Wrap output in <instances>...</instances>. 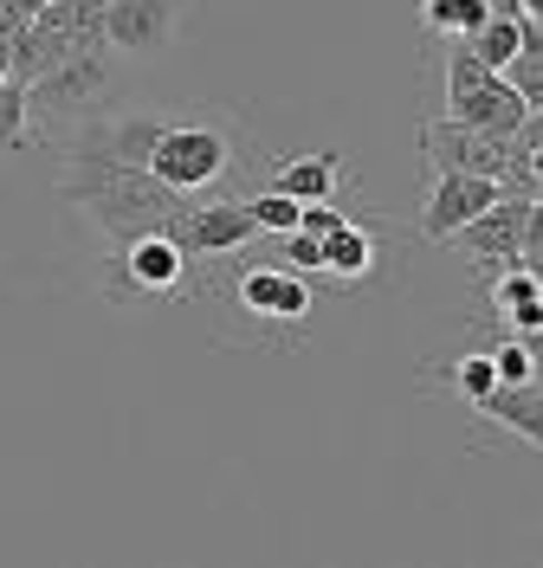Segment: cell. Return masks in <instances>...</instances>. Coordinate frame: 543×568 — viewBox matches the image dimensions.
Instances as JSON below:
<instances>
[{"label": "cell", "instance_id": "6da1fadb", "mask_svg": "<svg viewBox=\"0 0 543 568\" xmlns=\"http://www.w3.org/2000/svg\"><path fill=\"white\" fill-rule=\"evenodd\" d=\"M233 265H201V284H194V304L214 311V336L220 343H291L311 311H318V278L285 265L279 252L265 246V233L247 240L240 252H227Z\"/></svg>", "mask_w": 543, "mask_h": 568}, {"label": "cell", "instance_id": "7a4b0ae2", "mask_svg": "<svg viewBox=\"0 0 543 568\" xmlns=\"http://www.w3.org/2000/svg\"><path fill=\"white\" fill-rule=\"evenodd\" d=\"M59 201L72 213V226H84L98 246H110V240L143 233V226H169L188 194L162 187L137 162H117V155H91V149L59 142Z\"/></svg>", "mask_w": 543, "mask_h": 568}, {"label": "cell", "instance_id": "3957f363", "mask_svg": "<svg viewBox=\"0 0 543 568\" xmlns=\"http://www.w3.org/2000/svg\"><path fill=\"white\" fill-rule=\"evenodd\" d=\"M201 265L169 240V226H143L130 240L98 246V291L117 311H155V304H194Z\"/></svg>", "mask_w": 543, "mask_h": 568}, {"label": "cell", "instance_id": "277c9868", "mask_svg": "<svg viewBox=\"0 0 543 568\" xmlns=\"http://www.w3.org/2000/svg\"><path fill=\"white\" fill-rule=\"evenodd\" d=\"M149 175L162 181V187H175V194H220L227 181L247 169V130L233 123V116H220V110H201V116H169L155 142H149Z\"/></svg>", "mask_w": 543, "mask_h": 568}, {"label": "cell", "instance_id": "5b68a950", "mask_svg": "<svg viewBox=\"0 0 543 568\" xmlns=\"http://www.w3.org/2000/svg\"><path fill=\"white\" fill-rule=\"evenodd\" d=\"M123 98V59L110 45H84V52H66L52 71L27 78V104H33L39 136L52 142L59 130H72L84 116H98Z\"/></svg>", "mask_w": 543, "mask_h": 568}, {"label": "cell", "instance_id": "8992f818", "mask_svg": "<svg viewBox=\"0 0 543 568\" xmlns=\"http://www.w3.org/2000/svg\"><path fill=\"white\" fill-rule=\"evenodd\" d=\"M169 240H175L194 265H214L227 252H240L247 240H259L253 213L240 194H194V201H181V213L169 220Z\"/></svg>", "mask_w": 543, "mask_h": 568}, {"label": "cell", "instance_id": "52a82bcc", "mask_svg": "<svg viewBox=\"0 0 543 568\" xmlns=\"http://www.w3.org/2000/svg\"><path fill=\"white\" fill-rule=\"evenodd\" d=\"M543 201L537 194H517V187H499V201L485 213H472L466 226L446 240V246H460V258L466 265H485V272H505V265H524V252H517V240H524V220L537 213Z\"/></svg>", "mask_w": 543, "mask_h": 568}, {"label": "cell", "instance_id": "ba28073f", "mask_svg": "<svg viewBox=\"0 0 543 568\" xmlns=\"http://www.w3.org/2000/svg\"><path fill=\"white\" fill-rule=\"evenodd\" d=\"M181 13L188 0H104V45L123 65H149L175 45Z\"/></svg>", "mask_w": 543, "mask_h": 568}, {"label": "cell", "instance_id": "9c48e42d", "mask_svg": "<svg viewBox=\"0 0 543 568\" xmlns=\"http://www.w3.org/2000/svg\"><path fill=\"white\" fill-rule=\"evenodd\" d=\"M499 201V181L492 175H466V169H434L428 181V201H421V240L428 246H446L472 213H485Z\"/></svg>", "mask_w": 543, "mask_h": 568}, {"label": "cell", "instance_id": "30bf717a", "mask_svg": "<svg viewBox=\"0 0 543 568\" xmlns=\"http://www.w3.org/2000/svg\"><path fill=\"white\" fill-rule=\"evenodd\" d=\"M421 162L428 169H466V175H505L511 162V136H485L472 123H453V116H434L421 123Z\"/></svg>", "mask_w": 543, "mask_h": 568}, {"label": "cell", "instance_id": "8fae6325", "mask_svg": "<svg viewBox=\"0 0 543 568\" xmlns=\"http://www.w3.org/2000/svg\"><path fill=\"white\" fill-rule=\"evenodd\" d=\"M324 252V284H369L375 278V258H389V226H362V220H343L336 233L318 240Z\"/></svg>", "mask_w": 543, "mask_h": 568}, {"label": "cell", "instance_id": "7c38bea8", "mask_svg": "<svg viewBox=\"0 0 543 568\" xmlns=\"http://www.w3.org/2000/svg\"><path fill=\"white\" fill-rule=\"evenodd\" d=\"M485 311L505 323V336L537 343V329H543V272H531V265H505V272H492Z\"/></svg>", "mask_w": 543, "mask_h": 568}, {"label": "cell", "instance_id": "4fadbf2b", "mask_svg": "<svg viewBox=\"0 0 543 568\" xmlns=\"http://www.w3.org/2000/svg\"><path fill=\"white\" fill-rule=\"evenodd\" d=\"M440 116H453V123H472V130H485V136H517V123L531 116V104L511 91L505 78L492 71L485 84H472L466 98H453V104L440 110Z\"/></svg>", "mask_w": 543, "mask_h": 568}, {"label": "cell", "instance_id": "5bb4252c", "mask_svg": "<svg viewBox=\"0 0 543 568\" xmlns=\"http://www.w3.org/2000/svg\"><path fill=\"white\" fill-rule=\"evenodd\" d=\"M472 414L492 426H505L511 439H524L531 453H537L543 439V388L537 382H492V388L472 400Z\"/></svg>", "mask_w": 543, "mask_h": 568}, {"label": "cell", "instance_id": "9a60e30c", "mask_svg": "<svg viewBox=\"0 0 543 568\" xmlns=\"http://www.w3.org/2000/svg\"><path fill=\"white\" fill-rule=\"evenodd\" d=\"M343 181H350L343 149H311V155H285V162L265 175V187H279L291 201H336Z\"/></svg>", "mask_w": 543, "mask_h": 568}, {"label": "cell", "instance_id": "2e32d148", "mask_svg": "<svg viewBox=\"0 0 543 568\" xmlns=\"http://www.w3.org/2000/svg\"><path fill=\"white\" fill-rule=\"evenodd\" d=\"M39 123H33V104H27V84L20 78H0V155H27L39 149Z\"/></svg>", "mask_w": 543, "mask_h": 568}, {"label": "cell", "instance_id": "e0dca14e", "mask_svg": "<svg viewBox=\"0 0 543 568\" xmlns=\"http://www.w3.org/2000/svg\"><path fill=\"white\" fill-rule=\"evenodd\" d=\"M460 45H466L479 65L499 71V65L511 59V52L524 45V13H485V20H479V27H472V33L460 39Z\"/></svg>", "mask_w": 543, "mask_h": 568}, {"label": "cell", "instance_id": "ac0fdd59", "mask_svg": "<svg viewBox=\"0 0 543 568\" xmlns=\"http://www.w3.org/2000/svg\"><path fill=\"white\" fill-rule=\"evenodd\" d=\"M485 13H492L485 0H421V27L434 39H466Z\"/></svg>", "mask_w": 543, "mask_h": 568}, {"label": "cell", "instance_id": "d6986e66", "mask_svg": "<svg viewBox=\"0 0 543 568\" xmlns=\"http://www.w3.org/2000/svg\"><path fill=\"white\" fill-rule=\"evenodd\" d=\"M440 382H446V388L460 394V400H479V394L492 388V382H499V368H492V355L485 349H472V355H453V362H440Z\"/></svg>", "mask_w": 543, "mask_h": 568}, {"label": "cell", "instance_id": "ffe728a7", "mask_svg": "<svg viewBox=\"0 0 543 568\" xmlns=\"http://www.w3.org/2000/svg\"><path fill=\"white\" fill-rule=\"evenodd\" d=\"M240 201H247V213H253L259 233H291V226H298V201L279 194V187H265V181H259L253 194H240Z\"/></svg>", "mask_w": 543, "mask_h": 568}, {"label": "cell", "instance_id": "44dd1931", "mask_svg": "<svg viewBox=\"0 0 543 568\" xmlns=\"http://www.w3.org/2000/svg\"><path fill=\"white\" fill-rule=\"evenodd\" d=\"M485 78H492V65H479V59H472V52L460 45V39H446V98H440V104L466 98L472 84H485Z\"/></svg>", "mask_w": 543, "mask_h": 568}, {"label": "cell", "instance_id": "7402d4cb", "mask_svg": "<svg viewBox=\"0 0 543 568\" xmlns=\"http://www.w3.org/2000/svg\"><path fill=\"white\" fill-rule=\"evenodd\" d=\"M492 368H499V382H537V343L511 336L505 349H492Z\"/></svg>", "mask_w": 543, "mask_h": 568}, {"label": "cell", "instance_id": "603a6c76", "mask_svg": "<svg viewBox=\"0 0 543 568\" xmlns=\"http://www.w3.org/2000/svg\"><path fill=\"white\" fill-rule=\"evenodd\" d=\"M485 7H492V13H524V7H517V0H485Z\"/></svg>", "mask_w": 543, "mask_h": 568}, {"label": "cell", "instance_id": "cb8c5ba5", "mask_svg": "<svg viewBox=\"0 0 543 568\" xmlns=\"http://www.w3.org/2000/svg\"><path fill=\"white\" fill-rule=\"evenodd\" d=\"M524 7V20H543V0H517Z\"/></svg>", "mask_w": 543, "mask_h": 568}]
</instances>
